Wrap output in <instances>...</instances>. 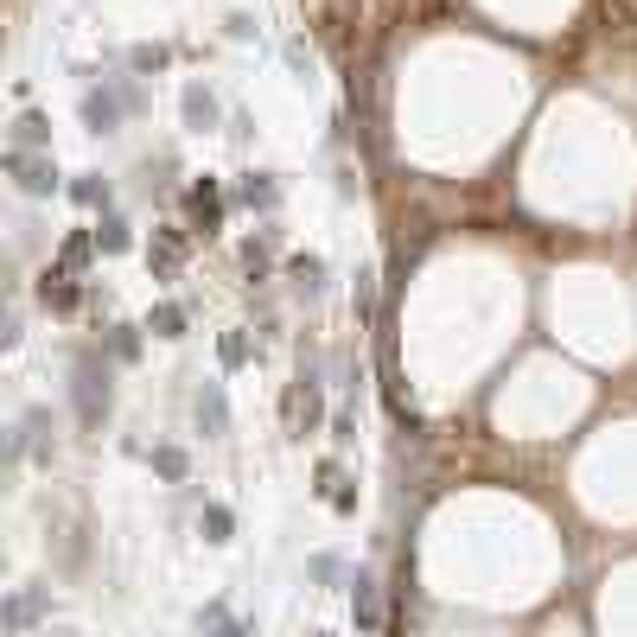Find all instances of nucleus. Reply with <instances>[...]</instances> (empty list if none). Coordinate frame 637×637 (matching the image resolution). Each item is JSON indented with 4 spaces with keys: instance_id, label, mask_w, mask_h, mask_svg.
<instances>
[{
    "instance_id": "nucleus-2",
    "label": "nucleus",
    "mask_w": 637,
    "mask_h": 637,
    "mask_svg": "<svg viewBox=\"0 0 637 637\" xmlns=\"http://www.w3.org/2000/svg\"><path fill=\"white\" fill-rule=\"evenodd\" d=\"M287 427H294V440H306V434H313V427H319V415H325V395H319V370L313 364H306V357H300V383L294 389H287Z\"/></svg>"
},
{
    "instance_id": "nucleus-28",
    "label": "nucleus",
    "mask_w": 637,
    "mask_h": 637,
    "mask_svg": "<svg viewBox=\"0 0 637 637\" xmlns=\"http://www.w3.org/2000/svg\"><path fill=\"white\" fill-rule=\"evenodd\" d=\"M313 637H332V631H313Z\"/></svg>"
},
{
    "instance_id": "nucleus-17",
    "label": "nucleus",
    "mask_w": 637,
    "mask_h": 637,
    "mask_svg": "<svg viewBox=\"0 0 637 637\" xmlns=\"http://www.w3.org/2000/svg\"><path fill=\"white\" fill-rule=\"evenodd\" d=\"M153 472H160L166 485H185V478H192V459H185V446H153Z\"/></svg>"
},
{
    "instance_id": "nucleus-12",
    "label": "nucleus",
    "mask_w": 637,
    "mask_h": 637,
    "mask_svg": "<svg viewBox=\"0 0 637 637\" xmlns=\"http://www.w3.org/2000/svg\"><path fill=\"white\" fill-rule=\"evenodd\" d=\"M185 128H192V134H211L217 128V96L211 90H204V83H185Z\"/></svg>"
},
{
    "instance_id": "nucleus-13",
    "label": "nucleus",
    "mask_w": 637,
    "mask_h": 637,
    "mask_svg": "<svg viewBox=\"0 0 637 637\" xmlns=\"http://www.w3.org/2000/svg\"><path fill=\"white\" fill-rule=\"evenodd\" d=\"M198 637H255V625L249 618H230V606L217 599V606L198 612Z\"/></svg>"
},
{
    "instance_id": "nucleus-16",
    "label": "nucleus",
    "mask_w": 637,
    "mask_h": 637,
    "mask_svg": "<svg viewBox=\"0 0 637 637\" xmlns=\"http://www.w3.org/2000/svg\"><path fill=\"white\" fill-rule=\"evenodd\" d=\"M147 332H153V338H185V306H179V300H160V306L147 313Z\"/></svg>"
},
{
    "instance_id": "nucleus-25",
    "label": "nucleus",
    "mask_w": 637,
    "mask_h": 637,
    "mask_svg": "<svg viewBox=\"0 0 637 637\" xmlns=\"http://www.w3.org/2000/svg\"><path fill=\"white\" fill-rule=\"evenodd\" d=\"M71 198H77V204H90V211H96V204H109V185H102L96 172H83V179L71 185Z\"/></svg>"
},
{
    "instance_id": "nucleus-27",
    "label": "nucleus",
    "mask_w": 637,
    "mask_h": 637,
    "mask_svg": "<svg viewBox=\"0 0 637 637\" xmlns=\"http://www.w3.org/2000/svg\"><path fill=\"white\" fill-rule=\"evenodd\" d=\"M332 440H338V446H351V440H357V421H351V415H338V421H332Z\"/></svg>"
},
{
    "instance_id": "nucleus-10",
    "label": "nucleus",
    "mask_w": 637,
    "mask_h": 637,
    "mask_svg": "<svg viewBox=\"0 0 637 637\" xmlns=\"http://www.w3.org/2000/svg\"><path fill=\"white\" fill-rule=\"evenodd\" d=\"M185 204H192V223L204 236H217V223H223V192H217V179H198L192 192H185Z\"/></svg>"
},
{
    "instance_id": "nucleus-14",
    "label": "nucleus",
    "mask_w": 637,
    "mask_h": 637,
    "mask_svg": "<svg viewBox=\"0 0 637 637\" xmlns=\"http://www.w3.org/2000/svg\"><path fill=\"white\" fill-rule=\"evenodd\" d=\"M39 147H51V122L39 109H26L20 122H13V153H39Z\"/></svg>"
},
{
    "instance_id": "nucleus-15",
    "label": "nucleus",
    "mask_w": 637,
    "mask_h": 637,
    "mask_svg": "<svg viewBox=\"0 0 637 637\" xmlns=\"http://www.w3.org/2000/svg\"><path fill=\"white\" fill-rule=\"evenodd\" d=\"M90 255H96V230H71V236H64V249H58V268L64 274H83V268H90Z\"/></svg>"
},
{
    "instance_id": "nucleus-5",
    "label": "nucleus",
    "mask_w": 637,
    "mask_h": 637,
    "mask_svg": "<svg viewBox=\"0 0 637 637\" xmlns=\"http://www.w3.org/2000/svg\"><path fill=\"white\" fill-rule=\"evenodd\" d=\"M351 618H357V637L383 631V587H376V574H351Z\"/></svg>"
},
{
    "instance_id": "nucleus-19",
    "label": "nucleus",
    "mask_w": 637,
    "mask_h": 637,
    "mask_svg": "<svg viewBox=\"0 0 637 637\" xmlns=\"http://www.w3.org/2000/svg\"><path fill=\"white\" fill-rule=\"evenodd\" d=\"M198 529H204V542H230V536H236L230 504H204V510H198Z\"/></svg>"
},
{
    "instance_id": "nucleus-23",
    "label": "nucleus",
    "mask_w": 637,
    "mask_h": 637,
    "mask_svg": "<svg viewBox=\"0 0 637 637\" xmlns=\"http://www.w3.org/2000/svg\"><path fill=\"white\" fill-rule=\"evenodd\" d=\"M217 357H223V370H243L255 351H249V338H243V332H223V338H217Z\"/></svg>"
},
{
    "instance_id": "nucleus-11",
    "label": "nucleus",
    "mask_w": 637,
    "mask_h": 637,
    "mask_svg": "<svg viewBox=\"0 0 637 637\" xmlns=\"http://www.w3.org/2000/svg\"><path fill=\"white\" fill-rule=\"evenodd\" d=\"M147 262H153V281H172V274L185 268V230H160V236H153V255H147Z\"/></svg>"
},
{
    "instance_id": "nucleus-3",
    "label": "nucleus",
    "mask_w": 637,
    "mask_h": 637,
    "mask_svg": "<svg viewBox=\"0 0 637 637\" xmlns=\"http://www.w3.org/2000/svg\"><path fill=\"white\" fill-rule=\"evenodd\" d=\"M141 109V90L134 83H122V90H90L83 96V122H90L96 134H115L122 128V115H134Z\"/></svg>"
},
{
    "instance_id": "nucleus-6",
    "label": "nucleus",
    "mask_w": 637,
    "mask_h": 637,
    "mask_svg": "<svg viewBox=\"0 0 637 637\" xmlns=\"http://www.w3.org/2000/svg\"><path fill=\"white\" fill-rule=\"evenodd\" d=\"M26 453L51 459V415H45V408H26V415H20V434L7 440V459H26Z\"/></svg>"
},
{
    "instance_id": "nucleus-26",
    "label": "nucleus",
    "mask_w": 637,
    "mask_h": 637,
    "mask_svg": "<svg viewBox=\"0 0 637 637\" xmlns=\"http://www.w3.org/2000/svg\"><path fill=\"white\" fill-rule=\"evenodd\" d=\"M160 64H166L160 45H141V51H134V71H160Z\"/></svg>"
},
{
    "instance_id": "nucleus-4",
    "label": "nucleus",
    "mask_w": 637,
    "mask_h": 637,
    "mask_svg": "<svg viewBox=\"0 0 637 637\" xmlns=\"http://www.w3.org/2000/svg\"><path fill=\"white\" fill-rule=\"evenodd\" d=\"M7 172H13V185H20L26 198H51V192L64 185L51 153H13V147H7Z\"/></svg>"
},
{
    "instance_id": "nucleus-7",
    "label": "nucleus",
    "mask_w": 637,
    "mask_h": 637,
    "mask_svg": "<svg viewBox=\"0 0 637 637\" xmlns=\"http://www.w3.org/2000/svg\"><path fill=\"white\" fill-rule=\"evenodd\" d=\"M45 606H51V593H45V587H26V593H13V599H7V612H0V625H7V637H26V631H32V618H45Z\"/></svg>"
},
{
    "instance_id": "nucleus-21",
    "label": "nucleus",
    "mask_w": 637,
    "mask_h": 637,
    "mask_svg": "<svg viewBox=\"0 0 637 637\" xmlns=\"http://www.w3.org/2000/svg\"><path fill=\"white\" fill-rule=\"evenodd\" d=\"M128 243H134V236H128L122 217H102V223H96V249H102V255H122Z\"/></svg>"
},
{
    "instance_id": "nucleus-22",
    "label": "nucleus",
    "mask_w": 637,
    "mask_h": 637,
    "mask_svg": "<svg viewBox=\"0 0 637 637\" xmlns=\"http://www.w3.org/2000/svg\"><path fill=\"white\" fill-rule=\"evenodd\" d=\"M287 274H294V287H306V294H319V281H325V262H319V255H294V262H287Z\"/></svg>"
},
{
    "instance_id": "nucleus-8",
    "label": "nucleus",
    "mask_w": 637,
    "mask_h": 637,
    "mask_svg": "<svg viewBox=\"0 0 637 637\" xmlns=\"http://www.w3.org/2000/svg\"><path fill=\"white\" fill-rule=\"evenodd\" d=\"M39 300L51 306V313H77V306H83V287H77L58 262H51V268L39 274Z\"/></svg>"
},
{
    "instance_id": "nucleus-20",
    "label": "nucleus",
    "mask_w": 637,
    "mask_h": 637,
    "mask_svg": "<svg viewBox=\"0 0 637 637\" xmlns=\"http://www.w3.org/2000/svg\"><path fill=\"white\" fill-rule=\"evenodd\" d=\"M236 198H243L249 211H274V198H281V192H274V179H268V172H249V179L236 185Z\"/></svg>"
},
{
    "instance_id": "nucleus-9",
    "label": "nucleus",
    "mask_w": 637,
    "mask_h": 637,
    "mask_svg": "<svg viewBox=\"0 0 637 637\" xmlns=\"http://www.w3.org/2000/svg\"><path fill=\"white\" fill-rule=\"evenodd\" d=\"M198 434H204V440H223V434H230V402H223V383H204V389H198Z\"/></svg>"
},
{
    "instance_id": "nucleus-24",
    "label": "nucleus",
    "mask_w": 637,
    "mask_h": 637,
    "mask_svg": "<svg viewBox=\"0 0 637 637\" xmlns=\"http://www.w3.org/2000/svg\"><path fill=\"white\" fill-rule=\"evenodd\" d=\"M109 351L122 357V364H134V357H141V332H134V325H109Z\"/></svg>"
},
{
    "instance_id": "nucleus-18",
    "label": "nucleus",
    "mask_w": 637,
    "mask_h": 637,
    "mask_svg": "<svg viewBox=\"0 0 637 637\" xmlns=\"http://www.w3.org/2000/svg\"><path fill=\"white\" fill-rule=\"evenodd\" d=\"M319 491L332 497V510H338V516H351V510H357V491H351V485H344V478H338V466H332V459H325V466H319Z\"/></svg>"
},
{
    "instance_id": "nucleus-1",
    "label": "nucleus",
    "mask_w": 637,
    "mask_h": 637,
    "mask_svg": "<svg viewBox=\"0 0 637 637\" xmlns=\"http://www.w3.org/2000/svg\"><path fill=\"white\" fill-rule=\"evenodd\" d=\"M115 408V383H109V364L96 357H77V421L83 427H102Z\"/></svg>"
}]
</instances>
